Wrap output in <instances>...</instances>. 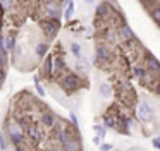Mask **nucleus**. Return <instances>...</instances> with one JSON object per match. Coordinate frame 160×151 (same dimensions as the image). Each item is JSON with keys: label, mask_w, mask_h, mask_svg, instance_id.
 <instances>
[{"label": "nucleus", "mask_w": 160, "mask_h": 151, "mask_svg": "<svg viewBox=\"0 0 160 151\" xmlns=\"http://www.w3.org/2000/svg\"><path fill=\"white\" fill-rule=\"evenodd\" d=\"M5 38V46H7L9 51H12L16 48V45H18V40H16L14 34H9V36H4Z\"/></svg>", "instance_id": "22"}, {"label": "nucleus", "mask_w": 160, "mask_h": 151, "mask_svg": "<svg viewBox=\"0 0 160 151\" xmlns=\"http://www.w3.org/2000/svg\"><path fill=\"white\" fill-rule=\"evenodd\" d=\"M150 91H153V93H155L157 96H160V77L157 79V81H155V84L152 86V89H150Z\"/></svg>", "instance_id": "28"}, {"label": "nucleus", "mask_w": 160, "mask_h": 151, "mask_svg": "<svg viewBox=\"0 0 160 151\" xmlns=\"http://www.w3.org/2000/svg\"><path fill=\"white\" fill-rule=\"evenodd\" d=\"M152 146L157 151H160V137H152Z\"/></svg>", "instance_id": "30"}, {"label": "nucleus", "mask_w": 160, "mask_h": 151, "mask_svg": "<svg viewBox=\"0 0 160 151\" xmlns=\"http://www.w3.org/2000/svg\"><path fill=\"white\" fill-rule=\"evenodd\" d=\"M148 16H150V19L155 22V26L160 29V5H157V7H153V9H150V10H148Z\"/></svg>", "instance_id": "21"}, {"label": "nucleus", "mask_w": 160, "mask_h": 151, "mask_svg": "<svg viewBox=\"0 0 160 151\" xmlns=\"http://www.w3.org/2000/svg\"><path fill=\"white\" fill-rule=\"evenodd\" d=\"M69 51H71V55H72L76 60H79V58H83L84 55H83V46H81V43L79 41H71V45H69Z\"/></svg>", "instance_id": "17"}, {"label": "nucleus", "mask_w": 160, "mask_h": 151, "mask_svg": "<svg viewBox=\"0 0 160 151\" xmlns=\"http://www.w3.org/2000/svg\"><path fill=\"white\" fill-rule=\"evenodd\" d=\"M7 134H5V130H2V132H0V149L2 151H5L7 149Z\"/></svg>", "instance_id": "25"}, {"label": "nucleus", "mask_w": 160, "mask_h": 151, "mask_svg": "<svg viewBox=\"0 0 160 151\" xmlns=\"http://www.w3.org/2000/svg\"><path fill=\"white\" fill-rule=\"evenodd\" d=\"M143 65L150 74H153L155 77H160V60L153 57L150 51H143Z\"/></svg>", "instance_id": "8"}, {"label": "nucleus", "mask_w": 160, "mask_h": 151, "mask_svg": "<svg viewBox=\"0 0 160 151\" xmlns=\"http://www.w3.org/2000/svg\"><path fill=\"white\" fill-rule=\"evenodd\" d=\"M5 134H7V139L11 141L12 146H22L26 141V136H24V129L19 125V122L16 119L9 120L7 125H5Z\"/></svg>", "instance_id": "4"}, {"label": "nucleus", "mask_w": 160, "mask_h": 151, "mask_svg": "<svg viewBox=\"0 0 160 151\" xmlns=\"http://www.w3.org/2000/svg\"><path fill=\"white\" fill-rule=\"evenodd\" d=\"M40 122L43 124V127H45V129H53V127L57 125V122H59V119H57V115L52 112V110L47 108L45 112H42Z\"/></svg>", "instance_id": "12"}, {"label": "nucleus", "mask_w": 160, "mask_h": 151, "mask_svg": "<svg viewBox=\"0 0 160 151\" xmlns=\"http://www.w3.org/2000/svg\"><path fill=\"white\" fill-rule=\"evenodd\" d=\"M48 43H47V41H38V43H36V46H35V55H36V58H38V60H43V58L47 57V55H48Z\"/></svg>", "instance_id": "15"}, {"label": "nucleus", "mask_w": 160, "mask_h": 151, "mask_svg": "<svg viewBox=\"0 0 160 151\" xmlns=\"http://www.w3.org/2000/svg\"><path fill=\"white\" fill-rule=\"evenodd\" d=\"M102 143H103V141H102V139H100V137H98V136H95V137H93V144H97V146H100Z\"/></svg>", "instance_id": "32"}, {"label": "nucleus", "mask_w": 160, "mask_h": 151, "mask_svg": "<svg viewBox=\"0 0 160 151\" xmlns=\"http://www.w3.org/2000/svg\"><path fill=\"white\" fill-rule=\"evenodd\" d=\"M88 71H90V64H88L86 57H83V58H79V60H76V74L86 76Z\"/></svg>", "instance_id": "18"}, {"label": "nucleus", "mask_w": 160, "mask_h": 151, "mask_svg": "<svg viewBox=\"0 0 160 151\" xmlns=\"http://www.w3.org/2000/svg\"><path fill=\"white\" fill-rule=\"evenodd\" d=\"M24 136H26V139L33 141V143H40V141L43 139V129L38 124H31V125L24 130Z\"/></svg>", "instance_id": "10"}, {"label": "nucleus", "mask_w": 160, "mask_h": 151, "mask_svg": "<svg viewBox=\"0 0 160 151\" xmlns=\"http://www.w3.org/2000/svg\"><path fill=\"white\" fill-rule=\"evenodd\" d=\"M33 82H35V89H36V93H38V96L45 98V96H47V89L43 88V84H42V77H40L38 74L33 76Z\"/></svg>", "instance_id": "20"}, {"label": "nucleus", "mask_w": 160, "mask_h": 151, "mask_svg": "<svg viewBox=\"0 0 160 151\" xmlns=\"http://www.w3.org/2000/svg\"><path fill=\"white\" fill-rule=\"evenodd\" d=\"M115 12H117V9L114 7V3H112L110 0H102V2L95 7V17H97V19L108 21Z\"/></svg>", "instance_id": "6"}, {"label": "nucleus", "mask_w": 160, "mask_h": 151, "mask_svg": "<svg viewBox=\"0 0 160 151\" xmlns=\"http://www.w3.org/2000/svg\"><path fill=\"white\" fill-rule=\"evenodd\" d=\"M114 149V144H110V143H102L100 144V151H112Z\"/></svg>", "instance_id": "29"}, {"label": "nucleus", "mask_w": 160, "mask_h": 151, "mask_svg": "<svg viewBox=\"0 0 160 151\" xmlns=\"http://www.w3.org/2000/svg\"><path fill=\"white\" fill-rule=\"evenodd\" d=\"M42 31L47 40H53L57 33L60 31V19H52V17H43L42 21Z\"/></svg>", "instance_id": "5"}, {"label": "nucleus", "mask_w": 160, "mask_h": 151, "mask_svg": "<svg viewBox=\"0 0 160 151\" xmlns=\"http://www.w3.org/2000/svg\"><path fill=\"white\" fill-rule=\"evenodd\" d=\"M69 122H71V125H72V127H78V129H79V119H78V115H76L74 110H71V112H69Z\"/></svg>", "instance_id": "24"}, {"label": "nucleus", "mask_w": 160, "mask_h": 151, "mask_svg": "<svg viewBox=\"0 0 160 151\" xmlns=\"http://www.w3.org/2000/svg\"><path fill=\"white\" fill-rule=\"evenodd\" d=\"M4 81H5V69L0 67V84H4Z\"/></svg>", "instance_id": "31"}, {"label": "nucleus", "mask_w": 160, "mask_h": 151, "mask_svg": "<svg viewBox=\"0 0 160 151\" xmlns=\"http://www.w3.org/2000/svg\"><path fill=\"white\" fill-rule=\"evenodd\" d=\"M114 58H115V53L110 48V45H108L107 41H98L97 46H95V58H93L95 65L105 67V65H108Z\"/></svg>", "instance_id": "3"}, {"label": "nucleus", "mask_w": 160, "mask_h": 151, "mask_svg": "<svg viewBox=\"0 0 160 151\" xmlns=\"http://www.w3.org/2000/svg\"><path fill=\"white\" fill-rule=\"evenodd\" d=\"M0 89H2V84H0Z\"/></svg>", "instance_id": "37"}, {"label": "nucleus", "mask_w": 160, "mask_h": 151, "mask_svg": "<svg viewBox=\"0 0 160 151\" xmlns=\"http://www.w3.org/2000/svg\"><path fill=\"white\" fill-rule=\"evenodd\" d=\"M4 12H5V10H4V9H2V5H0V17L4 16Z\"/></svg>", "instance_id": "36"}, {"label": "nucleus", "mask_w": 160, "mask_h": 151, "mask_svg": "<svg viewBox=\"0 0 160 151\" xmlns=\"http://www.w3.org/2000/svg\"><path fill=\"white\" fill-rule=\"evenodd\" d=\"M14 151H29V149H28L26 146H16V148H14Z\"/></svg>", "instance_id": "34"}, {"label": "nucleus", "mask_w": 160, "mask_h": 151, "mask_svg": "<svg viewBox=\"0 0 160 151\" xmlns=\"http://www.w3.org/2000/svg\"><path fill=\"white\" fill-rule=\"evenodd\" d=\"M74 9H76V5H74V0H71L69 3H67L66 7H64V10H62V16H64V19L69 22L71 19L74 17Z\"/></svg>", "instance_id": "19"}, {"label": "nucleus", "mask_w": 160, "mask_h": 151, "mask_svg": "<svg viewBox=\"0 0 160 151\" xmlns=\"http://www.w3.org/2000/svg\"><path fill=\"white\" fill-rule=\"evenodd\" d=\"M43 10H45V17L60 19V16H62L60 0H45V3H43Z\"/></svg>", "instance_id": "9"}, {"label": "nucleus", "mask_w": 160, "mask_h": 151, "mask_svg": "<svg viewBox=\"0 0 160 151\" xmlns=\"http://www.w3.org/2000/svg\"><path fill=\"white\" fill-rule=\"evenodd\" d=\"M126 151H143V148H139V146H131V148H128Z\"/></svg>", "instance_id": "33"}, {"label": "nucleus", "mask_w": 160, "mask_h": 151, "mask_svg": "<svg viewBox=\"0 0 160 151\" xmlns=\"http://www.w3.org/2000/svg\"><path fill=\"white\" fill-rule=\"evenodd\" d=\"M53 53H48L45 58H43V64H42V76L40 77H45V79H52L53 77Z\"/></svg>", "instance_id": "11"}, {"label": "nucleus", "mask_w": 160, "mask_h": 151, "mask_svg": "<svg viewBox=\"0 0 160 151\" xmlns=\"http://www.w3.org/2000/svg\"><path fill=\"white\" fill-rule=\"evenodd\" d=\"M136 120L145 127L152 125L157 120V108L150 100H146V98L139 100L138 106H136Z\"/></svg>", "instance_id": "1"}, {"label": "nucleus", "mask_w": 160, "mask_h": 151, "mask_svg": "<svg viewBox=\"0 0 160 151\" xmlns=\"http://www.w3.org/2000/svg\"><path fill=\"white\" fill-rule=\"evenodd\" d=\"M62 151H83V143L81 137H72L62 146Z\"/></svg>", "instance_id": "14"}, {"label": "nucleus", "mask_w": 160, "mask_h": 151, "mask_svg": "<svg viewBox=\"0 0 160 151\" xmlns=\"http://www.w3.org/2000/svg\"><path fill=\"white\" fill-rule=\"evenodd\" d=\"M102 125L105 129H115V112H107L102 117Z\"/></svg>", "instance_id": "16"}, {"label": "nucleus", "mask_w": 160, "mask_h": 151, "mask_svg": "<svg viewBox=\"0 0 160 151\" xmlns=\"http://www.w3.org/2000/svg\"><path fill=\"white\" fill-rule=\"evenodd\" d=\"M93 130H95V134H97V136L100 137L102 141L105 139V136H107V129H105L102 124H95V125H93Z\"/></svg>", "instance_id": "23"}, {"label": "nucleus", "mask_w": 160, "mask_h": 151, "mask_svg": "<svg viewBox=\"0 0 160 151\" xmlns=\"http://www.w3.org/2000/svg\"><path fill=\"white\" fill-rule=\"evenodd\" d=\"M59 82H60V88H62L67 95H72V93L79 91L83 86H86V84H84L86 81H84L79 74H76V72H69V71L60 77Z\"/></svg>", "instance_id": "2"}, {"label": "nucleus", "mask_w": 160, "mask_h": 151, "mask_svg": "<svg viewBox=\"0 0 160 151\" xmlns=\"http://www.w3.org/2000/svg\"><path fill=\"white\" fill-rule=\"evenodd\" d=\"M114 91H115L114 86H112L108 81H103V82H100V84H98V95H100L103 100L112 98V96H114Z\"/></svg>", "instance_id": "13"}, {"label": "nucleus", "mask_w": 160, "mask_h": 151, "mask_svg": "<svg viewBox=\"0 0 160 151\" xmlns=\"http://www.w3.org/2000/svg\"><path fill=\"white\" fill-rule=\"evenodd\" d=\"M12 53H14V62H18L19 58L22 57V46L21 45H16V48L12 50Z\"/></svg>", "instance_id": "26"}, {"label": "nucleus", "mask_w": 160, "mask_h": 151, "mask_svg": "<svg viewBox=\"0 0 160 151\" xmlns=\"http://www.w3.org/2000/svg\"><path fill=\"white\" fill-rule=\"evenodd\" d=\"M84 5H95V0H83Z\"/></svg>", "instance_id": "35"}, {"label": "nucleus", "mask_w": 160, "mask_h": 151, "mask_svg": "<svg viewBox=\"0 0 160 151\" xmlns=\"http://www.w3.org/2000/svg\"><path fill=\"white\" fill-rule=\"evenodd\" d=\"M115 34H117V41H121L122 45H129L136 40V34L132 31V27L128 22L121 24L119 27H115Z\"/></svg>", "instance_id": "7"}, {"label": "nucleus", "mask_w": 160, "mask_h": 151, "mask_svg": "<svg viewBox=\"0 0 160 151\" xmlns=\"http://www.w3.org/2000/svg\"><path fill=\"white\" fill-rule=\"evenodd\" d=\"M0 5L4 10H11L14 7V0H0Z\"/></svg>", "instance_id": "27"}]
</instances>
